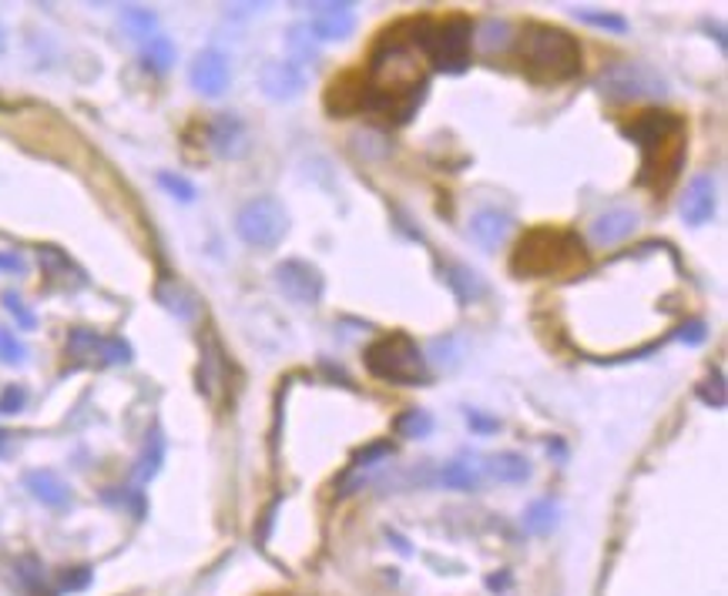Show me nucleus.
<instances>
[{"label": "nucleus", "mask_w": 728, "mask_h": 596, "mask_svg": "<svg viewBox=\"0 0 728 596\" xmlns=\"http://www.w3.org/2000/svg\"><path fill=\"white\" fill-rule=\"evenodd\" d=\"M276 285L279 291L296 306H316L323 291H326V278L316 265L303 261V258H286L283 265H276Z\"/></svg>", "instance_id": "nucleus-9"}, {"label": "nucleus", "mask_w": 728, "mask_h": 596, "mask_svg": "<svg viewBox=\"0 0 728 596\" xmlns=\"http://www.w3.org/2000/svg\"><path fill=\"white\" fill-rule=\"evenodd\" d=\"M0 271H24V261L11 251H0Z\"/></svg>", "instance_id": "nucleus-40"}, {"label": "nucleus", "mask_w": 728, "mask_h": 596, "mask_svg": "<svg viewBox=\"0 0 728 596\" xmlns=\"http://www.w3.org/2000/svg\"><path fill=\"white\" fill-rule=\"evenodd\" d=\"M141 64H145L151 74H165V71L175 64V44H171L168 38H158V34L145 38V41H141Z\"/></svg>", "instance_id": "nucleus-21"}, {"label": "nucleus", "mask_w": 728, "mask_h": 596, "mask_svg": "<svg viewBox=\"0 0 728 596\" xmlns=\"http://www.w3.org/2000/svg\"><path fill=\"white\" fill-rule=\"evenodd\" d=\"M316 34L309 31V24H296V28H289V51L299 58V61H316Z\"/></svg>", "instance_id": "nucleus-29"}, {"label": "nucleus", "mask_w": 728, "mask_h": 596, "mask_svg": "<svg viewBox=\"0 0 728 596\" xmlns=\"http://www.w3.org/2000/svg\"><path fill=\"white\" fill-rule=\"evenodd\" d=\"M165 463V436L161 429L155 426L145 439V449H141V459H138V479H151Z\"/></svg>", "instance_id": "nucleus-23"}, {"label": "nucleus", "mask_w": 728, "mask_h": 596, "mask_svg": "<svg viewBox=\"0 0 728 596\" xmlns=\"http://www.w3.org/2000/svg\"><path fill=\"white\" fill-rule=\"evenodd\" d=\"M158 185L175 198V201H181V205H188V201H195V185L188 181V178H181V175H175V171H161L158 175Z\"/></svg>", "instance_id": "nucleus-30"}, {"label": "nucleus", "mask_w": 728, "mask_h": 596, "mask_svg": "<svg viewBox=\"0 0 728 596\" xmlns=\"http://www.w3.org/2000/svg\"><path fill=\"white\" fill-rule=\"evenodd\" d=\"M24 356H28L24 342H21V339H18L14 332L0 329V362H8V366H18V362H24Z\"/></svg>", "instance_id": "nucleus-31"}, {"label": "nucleus", "mask_w": 728, "mask_h": 596, "mask_svg": "<svg viewBox=\"0 0 728 596\" xmlns=\"http://www.w3.org/2000/svg\"><path fill=\"white\" fill-rule=\"evenodd\" d=\"M681 342H688V346H698V342H705V322H688L685 329H681V336H678Z\"/></svg>", "instance_id": "nucleus-39"}, {"label": "nucleus", "mask_w": 728, "mask_h": 596, "mask_svg": "<svg viewBox=\"0 0 728 596\" xmlns=\"http://www.w3.org/2000/svg\"><path fill=\"white\" fill-rule=\"evenodd\" d=\"M488 466H491V476H494V479H501V483H521V479H528V476H531V466H528V459H524V456H518V453H501V456L488 459Z\"/></svg>", "instance_id": "nucleus-22"}, {"label": "nucleus", "mask_w": 728, "mask_h": 596, "mask_svg": "<svg viewBox=\"0 0 728 596\" xmlns=\"http://www.w3.org/2000/svg\"><path fill=\"white\" fill-rule=\"evenodd\" d=\"M588 265V248L584 241L568 231V228H531L524 238L514 245L511 255V271L518 278H561Z\"/></svg>", "instance_id": "nucleus-4"}, {"label": "nucleus", "mask_w": 728, "mask_h": 596, "mask_svg": "<svg viewBox=\"0 0 728 596\" xmlns=\"http://www.w3.org/2000/svg\"><path fill=\"white\" fill-rule=\"evenodd\" d=\"M598 91L614 101V105H628V101H651V98H665L668 95V81L648 68V64H611L598 74Z\"/></svg>", "instance_id": "nucleus-7"}, {"label": "nucleus", "mask_w": 728, "mask_h": 596, "mask_svg": "<svg viewBox=\"0 0 728 596\" xmlns=\"http://www.w3.org/2000/svg\"><path fill=\"white\" fill-rule=\"evenodd\" d=\"M624 138H631L641 148L638 185L651 191H665L685 165V141H688L685 121L668 111H645L624 128Z\"/></svg>", "instance_id": "nucleus-2"}, {"label": "nucleus", "mask_w": 728, "mask_h": 596, "mask_svg": "<svg viewBox=\"0 0 728 596\" xmlns=\"http://www.w3.org/2000/svg\"><path fill=\"white\" fill-rule=\"evenodd\" d=\"M155 295H158V302H161L171 316H178V319H195L198 298H195V291L185 288L178 278H161V285H158Z\"/></svg>", "instance_id": "nucleus-20"}, {"label": "nucleus", "mask_w": 728, "mask_h": 596, "mask_svg": "<svg viewBox=\"0 0 728 596\" xmlns=\"http://www.w3.org/2000/svg\"><path fill=\"white\" fill-rule=\"evenodd\" d=\"M413 44L420 54L430 58V64L443 74H463L470 68V48H473V24L466 14H450L443 21H413Z\"/></svg>", "instance_id": "nucleus-5"}, {"label": "nucleus", "mask_w": 728, "mask_h": 596, "mask_svg": "<svg viewBox=\"0 0 728 596\" xmlns=\"http://www.w3.org/2000/svg\"><path fill=\"white\" fill-rule=\"evenodd\" d=\"M518 64L534 85H564L581 74L584 54L574 34L554 24H528L518 41Z\"/></svg>", "instance_id": "nucleus-3"}, {"label": "nucleus", "mask_w": 728, "mask_h": 596, "mask_svg": "<svg viewBox=\"0 0 728 596\" xmlns=\"http://www.w3.org/2000/svg\"><path fill=\"white\" fill-rule=\"evenodd\" d=\"M228 78H232V71H228V58H225L222 51H215V48L198 51L195 61H191V68H188V81H191V88H195L198 95H205V98H218V95H225Z\"/></svg>", "instance_id": "nucleus-11"}, {"label": "nucleus", "mask_w": 728, "mask_h": 596, "mask_svg": "<svg viewBox=\"0 0 728 596\" xmlns=\"http://www.w3.org/2000/svg\"><path fill=\"white\" fill-rule=\"evenodd\" d=\"M711 215H715V178L698 175L681 198V221L698 228V225L711 221Z\"/></svg>", "instance_id": "nucleus-16"}, {"label": "nucleus", "mask_w": 728, "mask_h": 596, "mask_svg": "<svg viewBox=\"0 0 728 596\" xmlns=\"http://www.w3.org/2000/svg\"><path fill=\"white\" fill-rule=\"evenodd\" d=\"M366 369L376 379L393 383V386H423L430 379L426 359L406 332H393V336L376 339L366 349Z\"/></svg>", "instance_id": "nucleus-6"}, {"label": "nucleus", "mask_w": 728, "mask_h": 596, "mask_svg": "<svg viewBox=\"0 0 728 596\" xmlns=\"http://www.w3.org/2000/svg\"><path fill=\"white\" fill-rule=\"evenodd\" d=\"M390 453H393V443L380 439V443H373V446H366V449H360V453L353 456V469L370 466V463H376V459H383V456H390Z\"/></svg>", "instance_id": "nucleus-34"}, {"label": "nucleus", "mask_w": 728, "mask_h": 596, "mask_svg": "<svg viewBox=\"0 0 728 596\" xmlns=\"http://www.w3.org/2000/svg\"><path fill=\"white\" fill-rule=\"evenodd\" d=\"M235 231L253 248H276L289 231V215L276 198H253L238 208Z\"/></svg>", "instance_id": "nucleus-8"}, {"label": "nucleus", "mask_w": 728, "mask_h": 596, "mask_svg": "<svg viewBox=\"0 0 728 596\" xmlns=\"http://www.w3.org/2000/svg\"><path fill=\"white\" fill-rule=\"evenodd\" d=\"M508 41H511V24L508 21H498V18L483 21V28H480V48L483 51H504Z\"/></svg>", "instance_id": "nucleus-28"}, {"label": "nucleus", "mask_w": 728, "mask_h": 596, "mask_svg": "<svg viewBox=\"0 0 728 596\" xmlns=\"http://www.w3.org/2000/svg\"><path fill=\"white\" fill-rule=\"evenodd\" d=\"M68 359L81 366H121L131 362V349L121 339H108L91 329H75L68 336Z\"/></svg>", "instance_id": "nucleus-10"}, {"label": "nucleus", "mask_w": 728, "mask_h": 596, "mask_svg": "<svg viewBox=\"0 0 728 596\" xmlns=\"http://www.w3.org/2000/svg\"><path fill=\"white\" fill-rule=\"evenodd\" d=\"M466 426L476 429V433H498V429H501V419H498V416L488 419L483 413H470V416H466Z\"/></svg>", "instance_id": "nucleus-37"}, {"label": "nucleus", "mask_w": 728, "mask_h": 596, "mask_svg": "<svg viewBox=\"0 0 728 596\" xmlns=\"http://www.w3.org/2000/svg\"><path fill=\"white\" fill-rule=\"evenodd\" d=\"M155 24H158L155 11H148V8H121V28H125L128 34H135V38L145 41V38H151Z\"/></svg>", "instance_id": "nucleus-25"}, {"label": "nucleus", "mask_w": 728, "mask_h": 596, "mask_svg": "<svg viewBox=\"0 0 728 596\" xmlns=\"http://www.w3.org/2000/svg\"><path fill=\"white\" fill-rule=\"evenodd\" d=\"M396 436H406V439H423L430 429H433V419L423 413V409H406L400 419H396Z\"/></svg>", "instance_id": "nucleus-27"}, {"label": "nucleus", "mask_w": 728, "mask_h": 596, "mask_svg": "<svg viewBox=\"0 0 728 596\" xmlns=\"http://www.w3.org/2000/svg\"><path fill=\"white\" fill-rule=\"evenodd\" d=\"M353 28H356L353 4H319L313 21H309V31L319 41H343L353 34Z\"/></svg>", "instance_id": "nucleus-14"}, {"label": "nucleus", "mask_w": 728, "mask_h": 596, "mask_svg": "<svg viewBox=\"0 0 728 596\" xmlns=\"http://www.w3.org/2000/svg\"><path fill=\"white\" fill-rule=\"evenodd\" d=\"M446 271H450V275H446V278H450L446 285L456 291L460 302H470V298H476V295L483 291V285H480V275H476V271H470L466 265H450Z\"/></svg>", "instance_id": "nucleus-24"}, {"label": "nucleus", "mask_w": 728, "mask_h": 596, "mask_svg": "<svg viewBox=\"0 0 728 596\" xmlns=\"http://www.w3.org/2000/svg\"><path fill=\"white\" fill-rule=\"evenodd\" d=\"M24 403H28V393H24L21 386L4 389V396H0V416H14V413H21Z\"/></svg>", "instance_id": "nucleus-35"}, {"label": "nucleus", "mask_w": 728, "mask_h": 596, "mask_svg": "<svg viewBox=\"0 0 728 596\" xmlns=\"http://www.w3.org/2000/svg\"><path fill=\"white\" fill-rule=\"evenodd\" d=\"M4 306H8V312L21 322V329H35V326H38V319L24 309V302H21L14 291H4Z\"/></svg>", "instance_id": "nucleus-36"}, {"label": "nucleus", "mask_w": 728, "mask_h": 596, "mask_svg": "<svg viewBox=\"0 0 728 596\" xmlns=\"http://www.w3.org/2000/svg\"><path fill=\"white\" fill-rule=\"evenodd\" d=\"M440 483L446 489H460V493H470L483 483V463L476 456H460L453 463H446L440 469Z\"/></svg>", "instance_id": "nucleus-19"}, {"label": "nucleus", "mask_w": 728, "mask_h": 596, "mask_svg": "<svg viewBox=\"0 0 728 596\" xmlns=\"http://www.w3.org/2000/svg\"><path fill=\"white\" fill-rule=\"evenodd\" d=\"M426 91V74L420 61V48L413 38H400V31H386L370 58V71L363 74V111H383L396 125L410 121Z\"/></svg>", "instance_id": "nucleus-1"}, {"label": "nucleus", "mask_w": 728, "mask_h": 596, "mask_svg": "<svg viewBox=\"0 0 728 596\" xmlns=\"http://www.w3.org/2000/svg\"><path fill=\"white\" fill-rule=\"evenodd\" d=\"M8 439H11V436H8V433H0V456H11V449H8V446H4V443H8Z\"/></svg>", "instance_id": "nucleus-41"}, {"label": "nucleus", "mask_w": 728, "mask_h": 596, "mask_svg": "<svg viewBox=\"0 0 728 596\" xmlns=\"http://www.w3.org/2000/svg\"><path fill=\"white\" fill-rule=\"evenodd\" d=\"M24 486H28L31 496H35L38 503H45V506H55V509L71 506V486H68L61 476L48 473V469H31V473L24 476Z\"/></svg>", "instance_id": "nucleus-17"}, {"label": "nucleus", "mask_w": 728, "mask_h": 596, "mask_svg": "<svg viewBox=\"0 0 728 596\" xmlns=\"http://www.w3.org/2000/svg\"><path fill=\"white\" fill-rule=\"evenodd\" d=\"M91 583V569L88 566H81V569H71V573H65V579H61V586L65 589H85Z\"/></svg>", "instance_id": "nucleus-38"}, {"label": "nucleus", "mask_w": 728, "mask_h": 596, "mask_svg": "<svg viewBox=\"0 0 728 596\" xmlns=\"http://www.w3.org/2000/svg\"><path fill=\"white\" fill-rule=\"evenodd\" d=\"M259 88L269 101H296L306 91V74L293 61H266L259 71Z\"/></svg>", "instance_id": "nucleus-12"}, {"label": "nucleus", "mask_w": 728, "mask_h": 596, "mask_svg": "<svg viewBox=\"0 0 728 596\" xmlns=\"http://www.w3.org/2000/svg\"><path fill=\"white\" fill-rule=\"evenodd\" d=\"M205 138H208V148L218 158H242V155H246V148H249V131H246V125H242L235 115L211 118Z\"/></svg>", "instance_id": "nucleus-13"}, {"label": "nucleus", "mask_w": 728, "mask_h": 596, "mask_svg": "<svg viewBox=\"0 0 728 596\" xmlns=\"http://www.w3.org/2000/svg\"><path fill=\"white\" fill-rule=\"evenodd\" d=\"M698 396H701L708 406H715V409L725 406V379H721V369H711V376L698 386Z\"/></svg>", "instance_id": "nucleus-32"}, {"label": "nucleus", "mask_w": 728, "mask_h": 596, "mask_svg": "<svg viewBox=\"0 0 728 596\" xmlns=\"http://www.w3.org/2000/svg\"><path fill=\"white\" fill-rule=\"evenodd\" d=\"M511 228H514V218H511L508 211H498V208H483V211H476V215L470 218V235H473V241H476L480 248H488V251L501 248V245L508 241Z\"/></svg>", "instance_id": "nucleus-15"}, {"label": "nucleus", "mask_w": 728, "mask_h": 596, "mask_svg": "<svg viewBox=\"0 0 728 596\" xmlns=\"http://www.w3.org/2000/svg\"><path fill=\"white\" fill-rule=\"evenodd\" d=\"M551 523H554V506H551V499H541V503H534V506L528 509V526H531L534 533L551 529Z\"/></svg>", "instance_id": "nucleus-33"}, {"label": "nucleus", "mask_w": 728, "mask_h": 596, "mask_svg": "<svg viewBox=\"0 0 728 596\" xmlns=\"http://www.w3.org/2000/svg\"><path fill=\"white\" fill-rule=\"evenodd\" d=\"M634 228H638V215L631 208H614L591 221V238L598 245H614V241H624Z\"/></svg>", "instance_id": "nucleus-18"}, {"label": "nucleus", "mask_w": 728, "mask_h": 596, "mask_svg": "<svg viewBox=\"0 0 728 596\" xmlns=\"http://www.w3.org/2000/svg\"><path fill=\"white\" fill-rule=\"evenodd\" d=\"M4 48H8V34H4V24H0V54H4Z\"/></svg>", "instance_id": "nucleus-42"}, {"label": "nucleus", "mask_w": 728, "mask_h": 596, "mask_svg": "<svg viewBox=\"0 0 728 596\" xmlns=\"http://www.w3.org/2000/svg\"><path fill=\"white\" fill-rule=\"evenodd\" d=\"M574 18L591 24V28H601V31H611V34H628V21L621 14H611V11H594V8H574Z\"/></svg>", "instance_id": "nucleus-26"}]
</instances>
